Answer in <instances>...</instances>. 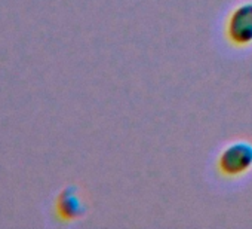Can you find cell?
Masks as SVG:
<instances>
[{
	"label": "cell",
	"mask_w": 252,
	"mask_h": 229,
	"mask_svg": "<svg viewBox=\"0 0 252 229\" xmlns=\"http://www.w3.org/2000/svg\"><path fill=\"white\" fill-rule=\"evenodd\" d=\"M218 167L222 174L236 177L252 168V145L248 142H236L227 146L218 159Z\"/></svg>",
	"instance_id": "cell-1"
},
{
	"label": "cell",
	"mask_w": 252,
	"mask_h": 229,
	"mask_svg": "<svg viewBox=\"0 0 252 229\" xmlns=\"http://www.w3.org/2000/svg\"><path fill=\"white\" fill-rule=\"evenodd\" d=\"M227 36L237 46L252 43V2H245L231 12L227 21Z\"/></svg>",
	"instance_id": "cell-2"
},
{
	"label": "cell",
	"mask_w": 252,
	"mask_h": 229,
	"mask_svg": "<svg viewBox=\"0 0 252 229\" xmlns=\"http://www.w3.org/2000/svg\"><path fill=\"white\" fill-rule=\"evenodd\" d=\"M60 208L65 217L71 219L82 213V202L76 193H64L63 199L60 201Z\"/></svg>",
	"instance_id": "cell-3"
}]
</instances>
